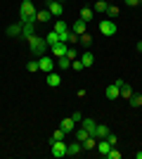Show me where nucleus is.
<instances>
[{
    "mask_svg": "<svg viewBox=\"0 0 142 159\" xmlns=\"http://www.w3.org/2000/svg\"><path fill=\"white\" fill-rule=\"evenodd\" d=\"M36 14H38V10H36V5L31 0H21L19 21H24V24H36Z\"/></svg>",
    "mask_w": 142,
    "mask_h": 159,
    "instance_id": "f257e3e1",
    "label": "nucleus"
},
{
    "mask_svg": "<svg viewBox=\"0 0 142 159\" xmlns=\"http://www.w3.org/2000/svg\"><path fill=\"white\" fill-rule=\"evenodd\" d=\"M26 43H28V48H31V52H33L36 57H43V55H45L47 43H45V38H41V36H38L36 31L26 36Z\"/></svg>",
    "mask_w": 142,
    "mask_h": 159,
    "instance_id": "f03ea898",
    "label": "nucleus"
},
{
    "mask_svg": "<svg viewBox=\"0 0 142 159\" xmlns=\"http://www.w3.org/2000/svg\"><path fill=\"white\" fill-rule=\"evenodd\" d=\"M50 145H52V157L54 159L67 157V143H64V140H52Z\"/></svg>",
    "mask_w": 142,
    "mask_h": 159,
    "instance_id": "7ed1b4c3",
    "label": "nucleus"
},
{
    "mask_svg": "<svg viewBox=\"0 0 142 159\" xmlns=\"http://www.w3.org/2000/svg\"><path fill=\"white\" fill-rule=\"evenodd\" d=\"M100 33H102V36H107V38H109V36H114V33H116V24L111 19H102L100 21Z\"/></svg>",
    "mask_w": 142,
    "mask_h": 159,
    "instance_id": "20e7f679",
    "label": "nucleus"
},
{
    "mask_svg": "<svg viewBox=\"0 0 142 159\" xmlns=\"http://www.w3.org/2000/svg\"><path fill=\"white\" fill-rule=\"evenodd\" d=\"M47 10H50L52 17H62V14H64V5H62L59 0H50V2H47Z\"/></svg>",
    "mask_w": 142,
    "mask_h": 159,
    "instance_id": "39448f33",
    "label": "nucleus"
},
{
    "mask_svg": "<svg viewBox=\"0 0 142 159\" xmlns=\"http://www.w3.org/2000/svg\"><path fill=\"white\" fill-rule=\"evenodd\" d=\"M104 93H107V98L109 100H116V98H121V88H118V83H109L107 86V90H104Z\"/></svg>",
    "mask_w": 142,
    "mask_h": 159,
    "instance_id": "423d86ee",
    "label": "nucleus"
},
{
    "mask_svg": "<svg viewBox=\"0 0 142 159\" xmlns=\"http://www.w3.org/2000/svg\"><path fill=\"white\" fill-rule=\"evenodd\" d=\"M45 83H47L50 88H59V83H62V76H59V74H54V71H50V74L45 76Z\"/></svg>",
    "mask_w": 142,
    "mask_h": 159,
    "instance_id": "0eeeda50",
    "label": "nucleus"
},
{
    "mask_svg": "<svg viewBox=\"0 0 142 159\" xmlns=\"http://www.w3.org/2000/svg\"><path fill=\"white\" fill-rule=\"evenodd\" d=\"M67 50H69V43H62V40L52 45V55H54V57H64Z\"/></svg>",
    "mask_w": 142,
    "mask_h": 159,
    "instance_id": "6e6552de",
    "label": "nucleus"
},
{
    "mask_svg": "<svg viewBox=\"0 0 142 159\" xmlns=\"http://www.w3.org/2000/svg\"><path fill=\"white\" fill-rule=\"evenodd\" d=\"M38 64H41V71L43 74L52 71V57H45V55H43V57H38Z\"/></svg>",
    "mask_w": 142,
    "mask_h": 159,
    "instance_id": "1a4fd4ad",
    "label": "nucleus"
},
{
    "mask_svg": "<svg viewBox=\"0 0 142 159\" xmlns=\"http://www.w3.org/2000/svg\"><path fill=\"white\" fill-rule=\"evenodd\" d=\"M81 152H83V145L78 143V140H74V143H69V145H67V154H71V157H78Z\"/></svg>",
    "mask_w": 142,
    "mask_h": 159,
    "instance_id": "9d476101",
    "label": "nucleus"
},
{
    "mask_svg": "<svg viewBox=\"0 0 142 159\" xmlns=\"http://www.w3.org/2000/svg\"><path fill=\"white\" fill-rule=\"evenodd\" d=\"M95 150H97L102 157H107L109 150H111V145H109V140H107V138H102V140H97V147H95Z\"/></svg>",
    "mask_w": 142,
    "mask_h": 159,
    "instance_id": "9b49d317",
    "label": "nucleus"
},
{
    "mask_svg": "<svg viewBox=\"0 0 142 159\" xmlns=\"http://www.w3.org/2000/svg\"><path fill=\"white\" fill-rule=\"evenodd\" d=\"M78 57H81V62H83V66H85V69L95 64V55L90 52V48H88V50H85V52H83V55H78Z\"/></svg>",
    "mask_w": 142,
    "mask_h": 159,
    "instance_id": "f8f14e48",
    "label": "nucleus"
},
{
    "mask_svg": "<svg viewBox=\"0 0 142 159\" xmlns=\"http://www.w3.org/2000/svg\"><path fill=\"white\" fill-rule=\"evenodd\" d=\"M85 26H88V24H85L83 19H76L74 24H71V31H74L76 36H81V33H85Z\"/></svg>",
    "mask_w": 142,
    "mask_h": 159,
    "instance_id": "ddd939ff",
    "label": "nucleus"
},
{
    "mask_svg": "<svg viewBox=\"0 0 142 159\" xmlns=\"http://www.w3.org/2000/svg\"><path fill=\"white\" fill-rule=\"evenodd\" d=\"M97 140H102V138H107L109 135V126H104V124H97V128H95V133H93Z\"/></svg>",
    "mask_w": 142,
    "mask_h": 159,
    "instance_id": "4468645a",
    "label": "nucleus"
},
{
    "mask_svg": "<svg viewBox=\"0 0 142 159\" xmlns=\"http://www.w3.org/2000/svg\"><path fill=\"white\" fill-rule=\"evenodd\" d=\"M81 145H83V150H85V152H90V150H95V147H97V138H95V135H90V138L83 140Z\"/></svg>",
    "mask_w": 142,
    "mask_h": 159,
    "instance_id": "2eb2a0df",
    "label": "nucleus"
},
{
    "mask_svg": "<svg viewBox=\"0 0 142 159\" xmlns=\"http://www.w3.org/2000/svg\"><path fill=\"white\" fill-rule=\"evenodd\" d=\"M45 43H47V48H52L54 43H59V33H57V31L52 29V31H50V33L45 36Z\"/></svg>",
    "mask_w": 142,
    "mask_h": 159,
    "instance_id": "dca6fc26",
    "label": "nucleus"
},
{
    "mask_svg": "<svg viewBox=\"0 0 142 159\" xmlns=\"http://www.w3.org/2000/svg\"><path fill=\"white\" fill-rule=\"evenodd\" d=\"M50 19H52V14H50V10H47V7L36 14V21H41V24H45V21H50Z\"/></svg>",
    "mask_w": 142,
    "mask_h": 159,
    "instance_id": "f3484780",
    "label": "nucleus"
},
{
    "mask_svg": "<svg viewBox=\"0 0 142 159\" xmlns=\"http://www.w3.org/2000/svg\"><path fill=\"white\" fill-rule=\"evenodd\" d=\"M62 128H64L67 133H74V131H76V121L71 119V116H67V119L62 121Z\"/></svg>",
    "mask_w": 142,
    "mask_h": 159,
    "instance_id": "a211bd4d",
    "label": "nucleus"
},
{
    "mask_svg": "<svg viewBox=\"0 0 142 159\" xmlns=\"http://www.w3.org/2000/svg\"><path fill=\"white\" fill-rule=\"evenodd\" d=\"M74 135H76V140H78V143H83V140H85V138H90V135H93V133H88V131H85V128H76V131H74Z\"/></svg>",
    "mask_w": 142,
    "mask_h": 159,
    "instance_id": "6ab92c4d",
    "label": "nucleus"
},
{
    "mask_svg": "<svg viewBox=\"0 0 142 159\" xmlns=\"http://www.w3.org/2000/svg\"><path fill=\"white\" fill-rule=\"evenodd\" d=\"M7 36H12V38L21 36V21H19V24H12V26H7Z\"/></svg>",
    "mask_w": 142,
    "mask_h": 159,
    "instance_id": "aec40b11",
    "label": "nucleus"
},
{
    "mask_svg": "<svg viewBox=\"0 0 142 159\" xmlns=\"http://www.w3.org/2000/svg\"><path fill=\"white\" fill-rule=\"evenodd\" d=\"M81 126L85 128V131H88V133H95V128H97V124H95L93 119H85V116H83V121H81Z\"/></svg>",
    "mask_w": 142,
    "mask_h": 159,
    "instance_id": "412c9836",
    "label": "nucleus"
},
{
    "mask_svg": "<svg viewBox=\"0 0 142 159\" xmlns=\"http://www.w3.org/2000/svg\"><path fill=\"white\" fill-rule=\"evenodd\" d=\"M78 43H83L85 48H90V45H93V36H90L88 31H85V33H81V36H78Z\"/></svg>",
    "mask_w": 142,
    "mask_h": 159,
    "instance_id": "4be33fe9",
    "label": "nucleus"
},
{
    "mask_svg": "<svg viewBox=\"0 0 142 159\" xmlns=\"http://www.w3.org/2000/svg\"><path fill=\"white\" fill-rule=\"evenodd\" d=\"M93 14H95V12L90 10V7H83V10H81V19L85 21V24H88V21L93 19Z\"/></svg>",
    "mask_w": 142,
    "mask_h": 159,
    "instance_id": "5701e85b",
    "label": "nucleus"
},
{
    "mask_svg": "<svg viewBox=\"0 0 142 159\" xmlns=\"http://www.w3.org/2000/svg\"><path fill=\"white\" fill-rule=\"evenodd\" d=\"M64 138H67V131H64V128H57V131H54L52 133V138H50V143H52V140H64Z\"/></svg>",
    "mask_w": 142,
    "mask_h": 159,
    "instance_id": "b1692460",
    "label": "nucleus"
},
{
    "mask_svg": "<svg viewBox=\"0 0 142 159\" xmlns=\"http://www.w3.org/2000/svg\"><path fill=\"white\" fill-rule=\"evenodd\" d=\"M128 102H130V107H142V95L133 93V95H130V100H128Z\"/></svg>",
    "mask_w": 142,
    "mask_h": 159,
    "instance_id": "393cba45",
    "label": "nucleus"
},
{
    "mask_svg": "<svg viewBox=\"0 0 142 159\" xmlns=\"http://www.w3.org/2000/svg\"><path fill=\"white\" fill-rule=\"evenodd\" d=\"M130 95H133V88H130L128 83H123V86H121V98L130 100Z\"/></svg>",
    "mask_w": 142,
    "mask_h": 159,
    "instance_id": "a878e982",
    "label": "nucleus"
},
{
    "mask_svg": "<svg viewBox=\"0 0 142 159\" xmlns=\"http://www.w3.org/2000/svg\"><path fill=\"white\" fill-rule=\"evenodd\" d=\"M57 66H59V69H69V66H71V60L64 55V57H59V60H57Z\"/></svg>",
    "mask_w": 142,
    "mask_h": 159,
    "instance_id": "bb28decb",
    "label": "nucleus"
},
{
    "mask_svg": "<svg viewBox=\"0 0 142 159\" xmlns=\"http://www.w3.org/2000/svg\"><path fill=\"white\" fill-rule=\"evenodd\" d=\"M71 69H74V71H83V69H85V66H83V62H81V57L71 60Z\"/></svg>",
    "mask_w": 142,
    "mask_h": 159,
    "instance_id": "cd10ccee",
    "label": "nucleus"
},
{
    "mask_svg": "<svg viewBox=\"0 0 142 159\" xmlns=\"http://www.w3.org/2000/svg\"><path fill=\"white\" fill-rule=\"evenodd\" d=\"M67 29H69V24H67V21H64V19H57V24H54V31H57V33H62V31H67Z\"/></svg>",
    "mask_w": 142,
    "mask_h": 159,
    "instance_id": "c85d7f7f",
    "label": "nucleus"
},
{
    "mask_svg": "<svg viewBox=\"0 0 142 159\" xmlns=\"http://www.w3.org/2000/svg\"><path fill=\"white\" fill-rule=\"evenodd\" d=\"M107 2H104V0H97V2H95V12H107Z\"/></svg>",
    "mask_w": 142,
    "mask_h": 159,
    "instance_id": "c756f323",
    "label": "nucleus"
},
{
    "mask_svg": "<svg viewBox=\"0 0 142 159\" xmlns=\"http://www.w3.org/2000/svg\"><path fill=\"white\" fill-rule=\"evenodd\" d=\"M28 71H31V74L41 71V64H38V60H31V62H28Z\"/></svg>",
    "mask_w": 142,
    "mask_h": 159,
    "instance_id": "7c9ffc66",
    "label": "nucleus"
},
{
    "mask_svg": "<svg viewBox=\"0 0 142 159\" xmlns=\"http://www.w3.org/2000/svg\"><path fill=\"white\" fill-rule=\"evenodd\" d=\"M107 157H109V159H121L123 154L118 152V150H116V145H114V147H111V150H109V154H107Z\"/></svg>",
    "mask_w": 142,
    "mask_h": 159,
    "instance_id": "2f4dec72",
    "label": "nucleus"
},
{
    "mask_svg": "<svg viewBox=\"0 0 142 159\" xmlns=\"http://www.w3.org/2000/svg\"><path fill=\"white\" fill-rule=\"evenodd\" d=\"M118 12H121V10H118L116 5H109L107 7V14H109V17H118Z\"/></svg>",
    "mask_w": 142,
    "mask_h": 159,
    "instance_id": "473e14b6",
    "label": "nucleus"
},
{
    "mask_svg": "<svg viewBox=\"0 0 142 159\" xmlns=\"http://www.w3.org/2000/svg\"><path fill=\"white\" fill-rule=\"evenodd\" d=\"M67 57H69V60H76V57H78V52L74 50V45H69V50H67Z\"/></svg>",
    "mask_w": 142,
    "mask_h": 159,
    "instance_id": "72a5a7b5",
    "label": "nucleus"
},
{
    "mask_svg": "<svg viewBox=\"0 0 142 159\" xmlns=\"http://www.w3.org/2000/svg\"><path fill=\"white\" fill-rule=\"evenodd\" d=\"M107 140H109V145H111V147H114V145H116V143H118V138H116V135H114V133H111V131H109V135H107Z\"/></svg>",
    "mask_w": 142,
    "mask_h": 159,
    "instance_id": "f704fd0d",
    "label": "nucleus"
},
{
    "mask_svg": "<svg viewBox=\"0 0 142 159\" xmlns=\"http://www.w3.org/2000/svg\"><path fill=\"white\" fill-rule=\"evenodd\" d=\"M71 119H74L76 124H81V121H83V114L81 112H74V114H71Z\"/></svg>",
    "mask_w": 142,
    "mask_h": 159,
    "instance_id": "c9c22d12",
    "label": "nucleus"
},
{
    "mask_svg": "<svg viewBox=\"0 0 142 159\" xmlns=\"http://www.w3.org/2000/svg\"><path fill=\"white\" fill-rule=\"evenodd\" d=\"M123 2H126L128 7H135V5H140V0H123Z\"/></svg>",
    "mask_w": 142,
    "mask_h": 159,
    "instance_id": "e433bc0d",
    "label": "nucleus"
},
{
    "mask_svg": "<svg viewBox=\"0 0 142 159\" xmlns=\"http://www.w3.org/2000/svg\"><path fill=\"white\" fill-rule=\"evenodd\" d=\"M137 50H140V52H142V40H140V43H137Z\"/></svg>",
    "mask_w": 142,
    "mask_h": 159,
    "instance_id": "4c0bfd02",
    "label": "nucleus"
},
{
    "mask_svg": "<svg viewBox=\"0 0 142 159\" xmlns=\"http://www.w3.org/2000/svg\"><path fill=\"white\" fill-rule=\"evenodd\" d=\"M140 5H142V0H140Z\"/></svg>",
    "mask_w": 142,
    "mask_h": 159,
    "instance_id": "58836bf2",
    "label": "nucleus"
},
{
    "mask_svg": "<svg viewBox=\"0 0 142 159\" xmlns=\"http://www.w3.org/2000/svg\"><path fill=\"white\" fill-rule=\"evenodd\" d=\"M47 2H50V0H47Z\"/></svg>",
    "mask_w": 142,
    "mask_h": 159,
    "instance_id": "ea45409f",
    "label": "nucleus"
},
{
    "mask_svg": "<svg viewBox=\"0 0 142 159\" xmlns=\"http://www.w3.org/2000/svg\"><path fill=\"white\" fill-rule=\"evenodd\" d=\"M59 2H62V0H59Z\"/></svg>",
    "mask_w": 142,
    "mask_h": 159,
    "instance_id": "a19ab883",
    "label": "nucleus"
}]
</instances>
